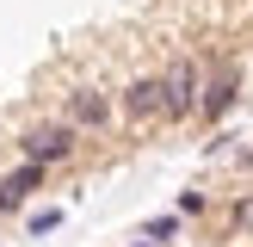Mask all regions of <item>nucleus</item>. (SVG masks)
Wrapping results in <instances>:
<instances>
[{
  "instance_id": "1",
  "label": "nucleus",
  "mask_w": 253,
  "mask_h": 247,
  "mask_svg": "<svg viewBox=\"0 0 253 247\" xmlns=\"http://www.w3.org/2000/svg\"><path fill=\"white\" fill-rule=\"evenodd\" d=\"M198 93H204V86H198V68L192 62H173L167 74H161V118H192L198 111Z\"/></svg>"
},
{
  "instance_id": "2",
  "label": "nucleus",
  "mask_w": 253,
  "mask_h": 247,
  "mask_svg": "<svg viewBox=\"0 0 253 247\" xmlns=\"http://www.w3.org/2000/svg\"><path fill=\"white\" fill-rule=\"evenodd\" d=\"M25 161H37V167H56V161H68L74 155V124L62 118V124H37V130H25Z\"/></svg>"
},
{
  "instance_id": "3",
  "label": "nucleus",
  "mask_w": 253,
  "mask_h": 247,
  "mask_svg": "<svg viewBox=\"0 0 253 247\" xmlns=\"http://www.w3.org/2000/svg\"><path fill=\"white\" fill-rule=\"evenodd\" d=\"M68 124H74V130H105V124H111V93H99V86L68 93Z\"/></svg>"
},
{
  "instance_id": "4",
  "label": "nucleus",
  "mask_w": 253,
  "mask_h": 247,
  "mask_svg": "<svg viewBox=\"0 0 253 247\" xmlns=\"http://www.w3.org/2000/svg\"><path fill=\"white\" fill-rule=\"evenodd\" d=\"M235 93H241V74H235V62H229V68H216L210 86L198 93V111H204V118H222V111L235 105Z\"/></svg>"
},
{
  "instance_id": "5",
  "label": "nucleus",
  "mask_w": 253,
  "mask_h": 247,
  "mask_svg": "<svg viewBox=\"0 0 253 247\" xmlns=\"http://www.w3.org/2000/svg\"><path fill=\"white\" fill-rule=\"evenodd\" d=\"M124 118H161V74H142V81L124 86Z\"/></svg>"
},
{
  "instance_id": "6",
  "label": "nucleus",
  "mask_w": 253,
  "mask_h": 247,
  "mask_svg": "<svg viewBox=\"0 0 253 247\" xmlns=\"http://www.w3.org/2000/svg\"><path fill=\"white\" fill-rule=\"evenodd\" d=\"M43 173H49V167H37V161H25L19 173H6V179H0V210H19L25 198L43 185Z\"/></svg>"
},
{
  "instance_id": "7",
  "label": "nucleus",
  "mask_w": 253,
  "mask_h": 247,
  "mask_svg": "<svg viewBox=\"0 0 253 247\" xmlns=\"http://www.w3.org/2000/svg\"><path fill=\"white\" fill-rule=\"evenodd\" d=\"M173 235H179V216H148V222H142V241H155V247L173 241Z\"/></svg>"
},
{
  "instance_id": "8",
  "label": "nucleus",
  "mask_w": 253,
  "mask_h": 247,
  "mask_svg": "<svg viewBox=\"0 0 253 247\" xmlns=\"http://www.w3.org/2000/svg\"><path fill=\"white\" fill-rule=\"evenodd\" d=\"M56 222H62V210H37V216L25 222V229H31V235H49V229H56Z\"/></svg>"
},
{
  "instance_id": "9",
  "label": "nucleus",
  "mask_w": 253,
  "mask_h": 247,
  "mask_svg": "<svg viewBox=\"0 0 253 247\" xmlns=\"http://www.w3.org/2000/svg\"><path fill=\"white\" fill-rule=\"evenodd\" d=\"M204 210V192H179V216H198Z\"/></svg>"
},
{
  "instance_id": "10",
  "label": "nucleus",
  "mask_w": 253,
  "mask_h": 247,
  "mask_svg": "<svg viewBox=\"0 0 253 247\" xmlns=\"http://www.w3.org/2000/svg\"><path fill=\"white\" fill-rule=\"evenodd\" d=\"M235 229H253V198H247V204H235Z\"/></svg>"
},
{
  "instance_id": "11",
  "label": "nucleus",
  "mask_w": 253,
  "mask_h": 247,
  "mask_svg": "<svg viewBox=\"0 0 253 247\" xmlns=\"http://www.w3.org/2000/svg\"><path fill=\"white\" fill-rule=\"evenodd\" d=\"M241 167H253V148H247V155H241Z\"/></svg>"
},
{
  "instance_id": "12",
  "label": "nucleus",
  "mask_w": 253,
  "mask_h": 247,
  "mask_svg": "<svg viewBox=\"0 0 253 247\" xmlns=\"http://www.w3.org/2000/svg\"><path fill=\"white\" fill-rule=\"evenodd\" d=\"M136 247H155V241H136Z\"/></svg>"
},
{
  "instance_id": "13",
  "label": "nucleus",
  "mask_w": 253,
  "mask_h": 247,
  "mask_svg": "<svg viewBox=\"0 0 253 247\" xmlns=\"http://www.w3.org/2000/svg\"><path fill=\"white\" fill-rule=\"evenodd\" d=\"M0 216H6V210H0Z\"/></svg>"
}]
</instances>
